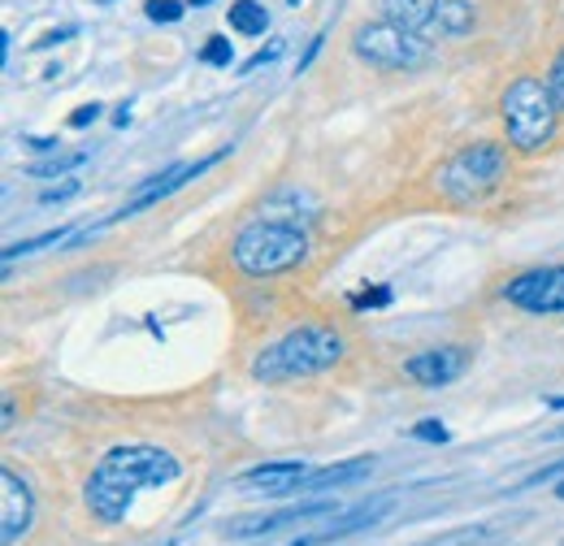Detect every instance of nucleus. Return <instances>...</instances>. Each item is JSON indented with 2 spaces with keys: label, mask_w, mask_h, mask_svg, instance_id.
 Segmentation results:
<instances>
[{
  "label": "nucleus",
  "mask_w": 564,
  "mask_h": 546,
  "mask_svg": "<svg viewBox=\"0 0 564 546\" xmlns=\"http://www.w3.org/2000/svg\"><path fill=\"white\" fill-rule=\"evenodd\" d=\"M552 438H564V425H561V429H556V434H552Z\"/></svg>",
  "instance_id": "27"
},
{
  "label": "nucleus",
  "mask_w": 564,
  "mask_h": 546,
  "mask_svg": "<svg viewBox=\"0 0 564 546\" xmlns=\"http://www.w3.org/2000/svg\"><path fill=\"white\" fill-rule=\"evenodd\" d=\"M556 113L561 105L552 100V87L539 83V78H517L508 83V91L499 96V118H503V131H508V143L517 152H539L547 148L552 135H556Z\"/></svg>",
  "instance_id": "5"
},
{
  "label": "nucleus",
  "mask_w": 564,
  "mask_h": 546,
  "mask_svg": "<svg viewBox=\"0 0 564 546\" xmlns=\"http://www.w3.org/2000/svg\"><path fill=\"white\" fill-rule=\"evenodd\" d=\"M230 261L248 277H274L308 261V234L291 221H252L235 234Z\"/></svg>",
  "instance_id": "4"
},
{
  "label": "nucleus",
  "mask_w": 564,
  "mask_h": 546,
  "mask_svg": "<svg viewBox=\"0 0 564 546\" xmlns=\"http://www.w3.org/2000/svg\"><path fill=\"white\" fill-rule=\"evenodd\" d=\"M230 26H235L239 35H265L270 13H265V4H257V0H235V4H230Z\"/></svg>",
  "instance_id": "15"
},
{
  "label": "nucleus",
  "mask_w": 564,
  "mask_h": 546,
  "mask_svg": "<svg viewBox=\"0 0 564 546\" xmlns=\"http://www.w3.org/2000/svg\"><path fill=\"white\" fill-rule=\"evenodd\" d=\"M339 360H344V335L330 321H304V326L286 330L279 342H270L252 360V378L274 386V382H295V378L326 373Z\"/></svg>",
  "instance_id": "2"
},
{
  "label": "nucleus",
  "mask_w": 564,
  "mask_h": 546,
  "mask_svg": "<svg viewBox=\"0 0 564 546\" xmlns=\"http://www.w3.org/2000/svg\"><path fill=\"white\" fill-rule=\"evenodd\" d=\"M469 369V347H430V351H417L404 373L417 382V386H447L456 382L460 373Z\"/></svg>",
  "instance_id": "11"
},
{
  "label": "nucleus",
  "mask_w": 564,
  "mask_h": 546,
  "mask_svg": "<svg viewBox=\"0 0 564 546\" xmlns=\"http://www.w3.org/2000/svg\"><path fill=\"white\" fill-rule=\"evenodd\" d=\"M187 4H209V0H187Z\"/></svg>",
  "instance_id": "28"
},
{
  "label": "nucleus",
  "mask_w": 564,
  "mask_h": 546,
  "mask_svg": "<svg viewBox=\"0 0 564 546\" xmlns=\"http://www.w3.org/2000/svg\"><path fill=\"white\" fill-rule=\"evenodd\" d=\"M413 438H422V443H447V429L438 421H422V425H413Z\"/></svg>",
  "instance_id": "22"
},
{
  "label": "nucleus",
  "mask_w": 564,
  "mask_h": 546,
  "mask_svg": "<svg viewBox=\"0 0 564 546\" xmlns=\"http://www.w3.org/2000/svg\"><path fill=\"white\" fill-rule=\"evenodd\" d=\"M96 4H113V0H96Z\"/></svg>",
  "instance_id": "30"
},
{
  "label": "nucleus",
  "mask_w": 564,
  "mask_h": 546,
  "mask_svg": "<svg viewBox=\"0 0 564 546\" xmlns=\"http://www.w3.org/2000/svg\"><path fill=\"white\" fill-rule=\"evenodd\" d=\"M178 460L161 447H148V443H127V447H113L83 485V499L91 507L96 521L105 525H118L127 521L135 494L148 490V485H170L178 478Z\"/></svg>",
  "instance_id": "1"
},
{
  "label": "nucleus",
  "mask_w": 564,
  "mask_h": 546,
  "mask_svg": "<svg viewBox=\"0 0 564 546\" xmlns=\"http://www.w3.org/2000/svg\"><path fill=\"white\" fill-rule=\"evenodd\" d=\"M352 53L373 69H417L430 62V44L400 31L395 22H360L352 31Z\"/></svg>",
  "instance_id": "7"
},
{
  "label": "nucleus",
  "mask_w": 564,
  "mask_h": 546,
  "mask_svg": "<svg viewBox=\"0 0 564 546\" xmlns=\"http://www.w3.org/2000/svg\"><path fill=\"white\" fill-rule=\"evenodd\" d=\"M279 53H282V40H274V44H270V48H261V53H252V57H248V62H243V66H239V74H252V69L270 66V62H274V57H279Z\"/></svg>",
  "instance_id": "20"
},
{
  "label": "nucleus",
  "mask_w": 564,
  "mask_h": 546,
  "mask_svg": "<svg viewBox=\"0 0 564 546\" xmlns=\"http://www.w3.org/2000/svg\"><path fill=\"white\" fill-rule=\"evenodd\" d=\"M547 87H552V100L561 105V113H564V48H561V57L552 62V74H547Z\"/></svg>",
  "instance_id": "21"
},
{
  "label": "nucleus",
  "mask_w": 564,
  "mask_h": 546,
  "mask_svg": "<svg viewBox=\"0 0 564 546\" xmlns=\"http://www.w3.org/2000/svg\"><path fill=\"white\" fill-rule=\"evenodd\" d=\"M66 239H74V230H48V234H40V239L13 243V248H4V265H13L18 256H31V252H40V248H48V243H66Z\"/></svg>",
  "instance_id": "16"
},
{
  "label": "nucleus",
  "mask_w": 564,
  "mask_h": 546,
  "mask_svg": "<svg viewBox=\"0 0 564 546\" xmlns=\"http://www.w3.org/2000/svg\"><path fill=\"white\" fill-rule=\"evenodd\" d=\"M96 118H100V105H83L70 118V127H87V122H96Z\"/></svg>",
  "instance_id": "23"
},
{
  "label": "nucleus",
  "mask_w": 564,
  "mask_h": 546,
  "mask_svg": "<svg viewBox=\"0 0 564 546\" xmlns=\"http://www.w3.org/2000/svg\"><path fill=\"white\" fill-rule=\"evenodd\" d=\"M339 503H295L286 512H274V516H248V521H235L226 534L230 538H261V534H274V529H286V525H300V521H317V516H335Z\"/></svg>",
  "instance_id": "13"
},
{
  "label": "nucleus",
  "mask_w": 564,
  "mask_h": 546,
  "mask_svg": "<svg viewBox=\"0 0 564 546\" xmlns=\"http://www.w3.org/2000/svg\"><path fill=\"white\" fill-rule=\"evenodd\" d=\"M35 521V499H31V485L18 478V473H0V543L13 546Z\"/></svg>",
  "instance_id": "10"
},
{
  "label": "nucleus",
  "mask_w": 564,
  "mask_h": 546,
  "mask_svg": "<svg viewBox=\"0 0 564 546\" xmlns=\"http://www.w3.org/2000/svg\"><path fill=\"white\" fill-rule=\"evenodd\" d=\"M183 0H148V18L152 22H178L183 18Z\"/></svg>",
  "instance_id": "17"
},
{
  "label": "nucleus",
  "mask_w": 564,
  "mask_h": 546,
  "mask_svg": "<svg viewBox=\"0 0 564 546\" xmlns=\"http://www.w3.org/2000/svg\"><path fill=\"white\" fill-rule=\"evenodd\" d=\"M74 192H78V183H66V187H53V192H44L40 200H44V205H57V200H66V196H74Z\"/></svg>",
  "instance_id": "24"
},
{
  "label": "nucleus",
  "mask_w": 564,
  "mask_h": 546,
  "mask_svg": "<svg viewBox=\"0 0 564 546\" xmlns=\"http://www.w3.org/2000/svg\"><path fill=\"white\" fill-rule=\"evenodd\" d=\"M387 299H391L387 291H365V295H356L352 304H356V308H365V304H387Z\"/></svg>",
  "instance_id": "25"
},
{
  "label": "nucleus",
  "mask_w": 564,
  "mask_h": 546,
  "mask_svg": "<svg viewBox=\"0 0 564 546\" xmlns=\"http://www.w3.org/2000/svg\"><path fill=\"white\" fill-rule=\"evenodd\" d=\"M286 4H300V0H286Z\"/></svg>",
  "instance_id": "31"
},
{
  "label": "nucleus",
  "mask_w": 564,
  "mask_h": 546,
  "mask_svg": "<svg viewBox=\"0 0 564 546\" xmlns=\"http://www.w3.org/2000/svg\"><path fill=\"white\" fill-rule=\"evenodd\" d=\"M382 18L400 31L417 35L425 44L434 40H460L474 31V9L465 0H378Z\"/></svg>",
  "instance_id": "6"
},
{
  "label": "nucleus",
  "mask_w": 564,
  "mask_h": 546,
  "mask_svg": "<svg viewBox=\"0 0 564 546\" xmlns=\"http://www.w3.org/2000/svg\"><path fill=\"white\" fill-rule=\"evenodd\" d=\"M503 299L525 308V313H564V265H552V270H530L521 277H512L503 286Z\"/></svg>",
  "instance_id": "8"
},
{
  "label": "nucleus",
  "mask_w": 564,
  "mask_h": 546,
  "mask_svg": "<svg viewBox=\"0 0 564 546\" xmlns=\"http://www.w3.org/2000/svg\"><path fill=\"white\" fill-rule=\"evenodd\" d=\"M83 161H87V152H74V156H57V161H48V165H35V174L53 178V174H66V170H78Z\"/></svg>",
  "instance_id": "18"
},
{
  "label": "nucleus",
  "mask_w": 564,
  "mask_h": 546,
  "mask_svg": "<svg viewBox=\"0 0 564 546\" xmlns=\"http://www.w3.org/2000/svg\"><path fill=\"white\" fill-rule=\"evenodd\" d=\"M556 494H561V499H564V481H561V485H556Z\"/></svg>",
  "instance_id": "29"
},
{
  "label": "nucleus",
  "mask_w": 564,
  "mask_h": 546,
  "mask_svg": "<svg viewBox=\"0 0 564 546\" xmlns=\"http://www.w3.org/2000/svg\"><path fill=\"white\" fill-rule=\"evenodd\" d=\"M205 66H230V40H209L205 53H200Z\"/></svg>",
  "instance_id": "19"
},
{
  "label": "nucleus",
  "mask_w": 564,
  "mask_h": 546,
  "mask_svg": "<svg viewBox=\"0 0 564 546\" xmlns=\"http://www.w3.org/2000/svg\"><path fill=\"white\" fill-rule=\"evenodd\" d=\"M508 148L491 143V139H478V143H465L460 152H452L438 174H434V187L447 205L469 208L482 205L487 196H495L503 183H508Z\"/></svg>",
  "instance_id": "3"
},
{
  "label": "nucleus",
  "mask_w": 564,
  "mask_h": 546,
  "mask_svg": "<svg viewBox=\"0 0 564 546\" xmlns=\"http://www.w3.org/2000/svg\"><path fill=\"white\" fill-rule=\"evenodd\" d=\"M373 473V460L369 456H360V460H348V465H330V469H317V473H308L304 485H300V494H322V490H339V485H352V481L369 478Z\"/></svg>",
  "instance_id": "14"
},
{
  "label": "nucleus",
  "mask_w": 564,
  "mask_h": 546,
  "mask_svg": "<svg viewBox=\"0 0 564 546\" xmlns=\"http://www.w3.org/2000/svg\"><path fill=\"white\" fill-rule=\"evenodd\" d=\"M217 161H221V152H217V156H205V161H196V165H170L165 174H156L152 183H143L140 192H135V200H127V205L118 208V212H113L109 221H122V217H135V212H143V208H148V205H156V200H165V196H174L178 187H187L192 178H200V174H205L209 165H217ZM109 221H105V226H109Z\"/></svg>",
  "instance_id": "9"
},
{
  "label": "nucleus",
  "mask_w": 564,
  "mask_h": 546,
  "mask_svg": "<svg viewBox=\"0 0 564 546\" xmlns=\"http://www.w3.org/2000/svg\"><path fill=\"white\" fill-rule=\"evenodd\" d=\"M304 478H308V469H304L300 460H274V465H257V469L239 473V490L282 499V494H300Z\"/></svg>",
  "instance_id": "12"
},
{
  "label": "nucleus",
  "mask_w": 564,
  "mask_h": 546,
  "mask_svg": "<svg viewBox=\"0 0 564 546\" xmlns=\"http://www.w3.org/2000/svg\"><path fill=\"white\" fill-rule=\"evenodd\" d=\"M74 31H53V35H44V40H40V48H53V44H62V40H70Z\"/></svg>",
  "instance_id": "26"
}]
</instances>
